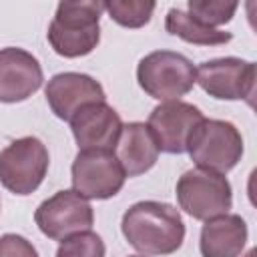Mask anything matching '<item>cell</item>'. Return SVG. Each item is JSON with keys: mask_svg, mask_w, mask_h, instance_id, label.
Here are the masks:
<instances>
[{"mask_svg": "<svg viewBox=\"0 0 257 257\" xmlns=\"http://www.w3.org/2000/svg\"><path fill=\"white\" fill-rule=\"evenodd\" d=\"M126 173L112 149H80L72 163V189L86 199H110L124 185Z\"/></svg>", "mask_w": 257, "mask_h": 257, "instance_id": "7", "label": "cell"}, {"mask_svg": "<svg viewBox=\"0 0 257 257\" xmlns=\"http://www.w3.org/2000/svg\"><path fill=\"white\" fill-rule=\"evenodd\" d=\"M106 0H60L48 26L52 50L64 58L90 54L100 42V14Z\"/></svg>", "mask_w": 257, "mask_h": 257, "instance_id": "2", "label": "cell"}, {"mask_svg": "<svg viewBox=\"0 0 257 257\" xmlns=\"http://www.w3.org/2000/svg\"><path fill=\"white\" fill-rule=\"evenodd\" d=\"M165 28L169 34H173L189 44H199V46H219V44H227L233 38L231 32L213 28L179 8H171L167 12Z\"/></svg>", "mask_w": 257, "mask_h": 257, "instance_id": "16", "label": "cell"}, {"mask_svg": "<svg viewBox=\"0 0 257 257\" xmlns=\"http://www.w3.org/2000/svg\"><path fill=\"white\" fill-rule=\"evenodd\" d=\"M195 72V82L209 96L219 100H247L253 104L257 80L253 62L235 56L213 58L201 62Z\"/></svg>", "mask_w": 257, "mask_h": 257, "instance_id": "8", "label": "cell"}, {"mask_svg": "<svg viewBox=\"0 0 257 257\" xmlns=\"http://www.w3.org/2000/svg\"><path fill=\"white\" fill-rule=\"evenodd\" d=\"M106 253L104 249V243L100 239V235H96L94 231L90 229H84V231H78V233H72L68 237H64L60 241V247L56 249V255L58 257H102Z\"/></svg>", "mask_w": 257, "mask_h": 257, "instance_id": "19", "label": "cell"}, {"mask_svg": "<svg viewBox=\"0 0 257 257\" xmlns=\"http://www.w3.org/2000/svg\"><path fill=\"white\" fill-rule=\"evenodd\" d=\"M193 62L173 50H155L137 66L139 86L155 100H177L195 86Z\"/></svg>", "mask_w": 257, "mask_h": 257, "instance_id": "4", "label": "cell"}, {"mask_svg": "<svg viewBox=\"0 0 257 257\" xmlns=\"http://www.w3.org/2000/svg\"><path fill=\"white\" fill-rule=\"evenodd\" d=\"M159 143L145 122L122 124L118 141L114 145V155L120 161L126 177H139L151 171L159 159Z\"/></svg>", "mask_w": 257, "mask_h": 257, "instance_id": "14", "label": "cell"}, {"mask_svg": "<svg viewBox=\"0 0 257 257\" xmlns=\"http://www.w3.org/2000/svg\"><path fill=\"white\" fill-rule=\"evenodd\" d=\"M157 0H106L108 16L122 28H143L151 22Z\"/></svg>", "mask_w": 257, "mask_h": 257, "instance_id": "17", "label": "cell"}, {"mask_svg": "<svg viewBox=\"0 0 257 257\" xmlns=\"http://www.w3.org/2000/svg\"><path fill=\"white\" fill-rule=\"evenodd\" d=\"M203 118L201 108L185 100H163L149 114L151 126L159 149L169 155H181L187 151V139L193 126Z\"/></svg>", "mask_w": 257, "mask_h": 257, "instance_id": "10", "label": "cell"}, {"mask_svg": "<svg viewBox=\"0 0 257 257\" xmlns=\"http://www.w3.org/2000/svg\"><path fill=\"white\" fill-rule=\"evenodd\" d=\"M44 94H46L48 106L60 120H70L80 106L106 98L102 84L82 72L54 74L48 80Z\"/></svg>", "mask_w": 257, "mask_h": 257, "instance_id": "13", "label": "cell"}, {"mask_svg": "<svg viewBox=\"0 0 257 257\" xmlns=\"http://www.w3.org/2000/svg\"><path fill=\"white\" fill-rule=\"evenodd\" d=\"M175 195L179 207L199 221L227 213L233 205V191L227 177L201 167L189 169L179 177Z\"/></svg>", "mask_w": 257, "mask_h": 257, "instance_id": "5", "label": "cell"}, {"mask_svg": "<svg viewBox=\"0 0 257 257\" xmlns=\"http://www.w3.org/2000/svg\"><path fill=\"white\" fill-rule=\"evenodd\" d=\"M247 235L245 219L227 211L205 221L199 247L205 257H235L245 249Z\"/></svg>", "mask_w": 257, "mask_h": 257, "instance_id": "15", "label": "cell"}, {"mask_svg": "<svg viewBox=\"0 0 257 257\" xmlns=\"http://www.w3.org/2000/svg\"><path fill=\"white\" fill-rule=\"evenodd\" d=\"M34 221L42 235L52 241H62L72 233L90 229L94 223V211L86 197L74 189H64L44 199L36 207Z\"/></svg>", "mask_w": 257, "mask_h": 257, "instance_id": "9", "label": "cell"}, {"mask_svg": "<svg viewBox=\"0 0 257 257\" xmlns=\"http://www.w3.org/2000/svg\"><path fill=\"white\" fill-rule=\"evenodd\" d=\"M70 128L78 149H114L122 120L106 100H94L74 112Z\"/></svg>", "mask_w": 257, "mask_h": 257, "instance_id": "12", "label": "cell"}, {"mask_svg": "<svg viewBox=\"0 0 257 257\" xmlns=\"http://www.w3.org/2000/svg\"><path fill=\"white\" fill-rule=\"evenodd\" d=\"M48 149L36 137H20L0 151V183L14 195L34 193L48 171Z\"/></svg>", "mask_w": 257, "mask_h": 257, "instance_id": "6", "label": "cell"}, {"mask_svg": "<svg viewBox=\"0 0 257 257\" xmlns=\"http://www.w3.org/2000/svg\"><path fill=\"white\" fill-rule=\"evenodd\" d=\"M187 153L197 167L225 175L243 157V137L229 120L203 116L187 139Z\"/></svg>", "mask_w": 257, "mask_h": 257, "instance_id": "3", "label": "cell"}, {"mask_svg": "<svg viewBox=\"0 0 257 257\" xmlns=\"http://www.w3.org/2000/svg\"><path fill=\"white\" fill-rule=\"evenodd\" d=\"M120 231L126 243L145 255L175 253L185 241V223L179 209L161 201L131 205L122 215Z\"/></svg>", "mask_w": 257, "mask_h": 257, "instance_id": "1", "label": "cell"}, {"mask_svg": "<svg viewBox=\"0 0 257 257\" xmlns=\"http://www.w3.org/2000/svg\"><path fill=\"white\" fill-rule=\"evenodd\" d=\"M187 4L191 16L213 28L231 22L239 8V0H187Z\"/></svg>", "mask_w": 257, "mask_h": 257, "instance_id": "18", "label": "cell"}, {"mask_svg": "<svg viewBox=\"0 0 257 257\" xmlns=\"http://www.w3.org/2000/svg\"><path fill=\"white\" fill-rule=\"evenodd\" d=\"M44 74L36 56L24 48H0V102H22L42 86Z\"/></svg>", "mask_w": 257, "mask_h": 257, "instance_id": "11", "label": "cell"}, {"mask_svg": "<svg viewBox=\"0 0 257 257\" xmlns=\"http://www.w3.org/2000/svg\"><path fill=\"white\" fill-rule=\"evenodd\" d=\"M0 255H24V257H36V249L20 235L6 233L0 237Z\"/></svg>", "mask_w": 257, "mask_h": 257, "instance_id": "20", "label": "cell"}]
</instances>
